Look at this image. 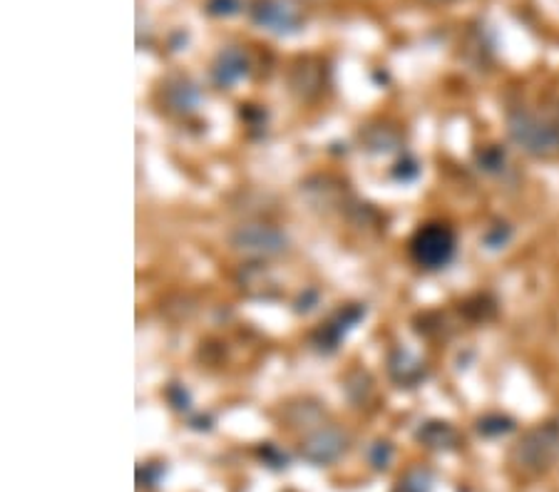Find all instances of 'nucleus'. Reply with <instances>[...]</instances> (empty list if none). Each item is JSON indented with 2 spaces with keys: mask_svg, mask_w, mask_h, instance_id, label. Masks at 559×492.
I'll list each match as a JSON object with an SVG mask.
<instances>
[{
  "mask_svg": "<svg viewBox=\"0 0 559 492\" xmlns=\"http://www.w3.org/2000/svg\"><path fill=\"white\" fill-rule=\"evenodd\" d=\"M559 460V420L539 423L512 447L510 463L525 476H539Z\"/></svg>",
  "mask_w": 559,
  "mask_h": 492,
  "instance_id": "obj_1",
  "label": "nucleus"
},
{
  "mask_svg": "<svg viewBox=\"0 0 559 492\" xmlns=\"http://www.w3.org/2000/svg\"><path fill=\"white\" fill-rule=\"evenodd\" d=\"M508 134L515 145L532 157H552L559 149V128L537 112L515 107L508 112Z\"/></svg>",
  "mask_w": 559,
  "mask_h": 492,
  "instance_id": "obj_2",
  "label": "nucleus"
},
{
  "mask_svg": "<svg viewBox=\"0 0 559 492\" xmlns=\"http://www.w3.org/2000/svg\"><path fill=\"white\" fill-rule=\"evenodd\" d=\"M411 254L423 268H443L455 254V235L445 224H426L411 239Z\"/></svg>",
  "mask_w": 559,
  "mask_h": 492,
  "instance_id": "obj_3",
  "label": "nucleus"
},
{
  "mask_svg": "<svg viewBox=\"0 0 559 492\" xmlns=\"http://www.w3.org/2000/svg\"><path fill=\"white\" fill-rule=\"evenodd\" d=\"M229 244L249 256H278L286 252V237L269 224H241L229 235Z\"/></svg>",
  "mask_w": 559,
  "mask_h": 492,
  "instance_id": "obj_4",
  "label": "nucleus"
},
{
  "mask_svg": "<svg viewBox=\"0 0 559 492\" xmlns=\"http://www.w3.org/2000/svg\"><path fill=\"white\" fill-rule=\"evenodd\" d=\"M251 21L276 35H292L301 28V13L292 0H257Z\"/></svg>",
  "mask_w": 559,
  "mask_h": 492,
  "instance_id": "obj_5",
  "label": "nucleus"
},
{
  "mask_svg": "<svg viewBox=\"0 0 559 492\" xmlns=\"http://www.w3.org/2000/svg\"><path fill=\"white\" fill-rule=\"evenodd\" d=\"M348 441L336 428H321L311 433L301 445V458L311 465H331L346 453Z\"/></svg>",
  "mask_w": 559,
  "mask_h": 492,
  "instance_id": "obj_6",
  "label": "nucleus"
},
{
  "mask_svg": "<svg viewBox=\"0 0 559 492\" xmlns=\"http://www.w3.org/2000/svg\"><path fill=\"white\" fill-rule=\"evenodd\" d=\"M247 75H249V60L245 56V50L227 48L216 56L212 65V77L219 87H231L234 83H239V80Z\"/></svg>",
  "mask_w": 559,
  "mask_h": 492,
  "instance_id": "obj_7",
  "label": "nucleus"
},
{
  "mask_svg": "<svg viewBox=\"0 0 559 492\" xmlns=\"http://www.w3.org/2000/svg\"><path fill=\"white\" fill-rule=\"evenodd\" d=\"M364 309L360 307H346L344 311H338L336 316H333L326 326L319 331V336H316V344L323 351H333L341 344V338H344L350 328H354L360 319H364Z\"/></svg>",
  "mask_w": 559,
  "mask_h": 492,
  "instance_id": "obj_8",
  "label": "nucleus"
},
{
  "mask_svg": "<svg viewBox=\"0 0 559 492\" xmlns=\"http://www.w3.org/2000/svg\"><path fill=\"white\" fill-rule=\"evenodd\" d=\"M416 437L430 451H455V447L463 445V437L445 420H428L418 428Z\"/></svg>",
  "mask_w": 559,
  "mask_h": 492,
  "instance_id": "obj_9",
  "label": "nucleus"
},
{
  "mask_svg": "<svg viewBox=\"0 0 559 492\" xmlns=\"http://www.w3.org/2000/svg\"><path fill=\"white\" fill-rule=\"evenodd\" d=\"M391 373L399 383H416L423 375V365L411 353L399 351L391 361Z\"/></svg>",
  "mask_w": 559,
  "mask_h": 492,
  "instance_id": "obj_10",
  "label": "nucleus"
},
{
  "mask_svg": "<svg viewBox=\"0 0 559 492\" xmlns=\"http://www.w3.org/2000/svg\"><path fill=\"white\" fill-rule=\"evenodd\" d=\"M432 490V472L428 468H411L401 478L393 492H430Z\"/></svg>",
  "mask_w": 559,
  "mask_h": 492,
  "instance_id": "obj_11",
  "label": "nucleus"
},
{
  "mask_svg": "<svg viewBox=\"0 0 559 492\" xmlns=\"http://www.w3.org/2000/svg\"><path fill=\"white\" fill-rule=\"evenodd\" d=\"M197 100H200V93L189 83H179L169 89V105L177 107V110H192Z\"/></svg>",
  "mask_w": 559,
  "mask_h": 492,
  "instance_id": "obj_12",
  "label": "nucleus"
},
{
  "mask_svg": "<svg viewBox=\"0 0 559 492\" xmlns=\"http://www.w3.org/2000/svg\"><path fill=\"white\" fill-rule=\"evenodd\" d=\"M512 428H515V423H512V420L504 418V416H488V418H483L480 423H477V431H480L483 435H488V437H498V435L510 433Z\"/></svg>",
  "mask_w": 559,
  "mask_h": 492,
  "instance_id": "obj_13",
  "label": "nucleus"
},
{
  "mask_svg": "<svg viewBox=\"0 0 559 492\" xmlns=\"http://www.w3.org/2000/svg\"><path fill=\"white\" fill-rule=\"evenodd\" d=\"M259 458L264 460L269 468H274V470H282V468H286V465H288V455L278 451V447L272 445V443H264V445L259 447Z\"/></svg>",
  "mask_w": 559,
  "mask_h": 492,
  "instance_id": "obj_14",
  "label": "nucleus"
},
{
  "mask_svg": "<svg viewBox=\"0 0 559 492\" xmlns=\"http://www.w3.org/2000/svg\"><path fill=\"white\" fill-rule=\"evenodd\" d=\"M368 458H371V465L376 470H385L388 465H391V458H393V447L391 443H383L378 441L371 451H368Z\"/></svg>",
  "mask_w": 559,
  "mask_h": 492,
  "instance_id": "obj_15",
  "label": "nucleus"
},
{
  "mask_svg": "<svg viewBox=\"0 0 559 492\" xmlns=\"http://www.w3.org/2000/svg\"><path fill=\"white\" fill-rule=\"evenodd\" d=\"M241 11V0H210L206 3V13L216 17H229Z\"/></svg>",
  "mask_w": 559,
  "mask_h": 492,
  "instance_id": "obj_16",
  "label": "nucleus"
},
{
  "mask_svg": "<svg viewBox=\"0 0 559 492\" xmlns=\"http://www.w3.org/2000/svg\"><path fill=\"white\" fill-rule=\"evenodd\" d=\"M162 476H165V468H162V465H144V468L138 470L140 488H155Z\"/></svg>",
  "mask_w": 559,
  "mask_h": 492,
  "instance_id": "obj_17",
  "label": "nucleus"
},
{
  "mask_svg": "<svg viewBox=\"0 0 559 492\" xmlns=\"http://www.w3.org/2000/svg\"><path fill=\"white\" fill-rule=\"evenodd\" d=\"M480 165L485 169H490V172H495V169H500L504 165V155H502L498 147H488L480 155Z\"/></svg>",
  "mask_w": 559,
  "mask_h": 492,
  "instance_id": "obj_18",
  "label": "nucleus"
}]
</instances>
